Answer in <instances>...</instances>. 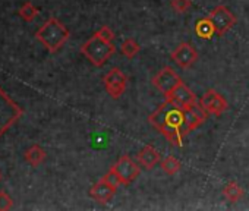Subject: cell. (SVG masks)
Listing matches in <instances>:
<instances>
[{
    "label": "cell",
    "instance_id": "cell-1",
    "mask_svg": "<svg viewBox=\"0 0 249 211\" xmlns=\"http://www.w3.org/2000/svg\"><path fill=\"white\" fill-rule=\"evenodd\" d=\"M69 30L56 18H50L46 24L36 33V38L50 52L56 53L69 40Z\"/></svg>",
    "mask_w": 249,
    "mask_h": 211
},
{
    "label": "cell",
    "instance_id": "cell-2",
    "mask_svg": "<svg viewBox=\"0 0 249 211\" xmlns=\"http://www.w3.org/2000/svg\"><path fill=\"white\" fill-rule=\"evenodd\" d=\"M116 52V47L111 41L103 40L100 35L94 34L88 41L81 47V53L97 68H101Z\"/></svg>",
    "mask_w": 249,
    "mask_h": 211
},
{
    "label": "cell",
    "instance_id": "cell-3",
    "mask_svg": "<svg viewBox=\"0 0 249 211\" xmlns=\"http://www.w3.org/2000/svg\"><path fill=\"white\" fill-rule=\"evenodd\" d=\"M24 110L0 87V137H2L21 116Z\"/></svg>",
    "mask_w": 249,
    "mask_h": 211
},
{
    "label": "cell",
    "instance_id": "cell-4",
    "mask_svg": "<svg viewBox=\"0 0 249 211\" xmlns=\"http://www.w3.org/2000/svg\"><path fill=\"white\" fill-rule=\"evenodd\" d=\"M104 82V88L106 91L111 95V98L117 100L119 97L123 95V92L128 88V76L123 70H120L119 68H111L103 78Z\"/></svg>",
    "mask_w": 249,
    "mask_h": 211
},
{
    "label": "cell",
    "instance_id": "cell-5",
    "mask_svg": "<svg viewBox=\"0 0 249 211\" xmlns=\"http://www.w3.org/2000/svg\"><path fill=\"white\" fill-rule=\"evenodd\" d=\"M110 169L119 176L122 185H131L141 173V166L137 164L129 156H122Z\"/></svg>",
    "mask_w": 249,
    "mask_h": 211
},
{
    "label": "cell",
    "instance_id": "cell-6",
    "mask_svg": "<svg viewBox=\"0 0 249 211\" xmlns=\"http://www.w3.org/2000/svg\"><path fill=\"white\" fill-rule=\"evenodd\" d=\"M210 19L213 21L215 27V34L218 37H223L227 31H230L236 25V17L224 6L218 5L210 12Z\"/></svg>",
    "mask_w": 249,
    "mask_h": 211
},
{
    "label": "cell",
    "instance_id": "cell-7",
    "mask_svg": "<svg viewBox=\"0 0 249 211\" xmlns=\"http://www.w3.org/2000/svg\"><path fill=\"white\" fill-rule=\"evenodd\" d=\"M183 81L180 79V76L175 72V69H172L170 66L163 68L154 78H153V85L161 92L164 94V97H167L178 85H180Z\"/></svg>",
    "mask_w": 249,
    "mask_h": 211
},
{
    "label": "cell",
    "instance_id": "cell-8",
    "mask_svg": "<svg viewBox=\"0 0 249 211\" xmlns=\"http://www.w3.org/2000/svg\"><path fill=\"white\" fill-rule=\"evenodd\" d=\"M172 106H175V107H179V109H186L189 107V106L198 103L196 100V95L192 89H189V87L186 84H180L178 85L167 97H164Z\"/></svg>",
    "mask_w": 249,
    "mask_h": 211
},
{
    "label": "cell",
    "instance_id": "cell-9",
    "mask_svg": "<svg viewBox=\"0 0 249 211\" xmlns=\"http://www.w3.org/2000/svg\"><path fill=\"white\" fill-rule=\"evenodd\" d=\"M198 56L199 54H198L196 49L189 43H180L170 54L172 60L183 69L191 68L198 60Z\"/></svg>",
    "mask_w": 249,
    "mask_h": 211
},
{
    "label": "cell",
    "instance_id": "cell-10",
    "mask_svg": "<svg viewBox=\"0 0 249 211\" xmlns=\"http://www.w3.org/2000/svg\"><path fill=\"white\" fill-rule=\"evenodd\" d=\"M183 112H185V126L189 132L199 128L208 118V112L199 103L189 106V107L183 109Z\"/></svg>",
    "mask_w": 249,
    "mask_h": 211
},
{
    "label": "cell",
    "instance_id": "cell-11",
    "mask_svg": "<svg viewBox=\"0 0 249 211\" xmlns=\"http://www.w3.org/2000/svg\"><path fill=\"white\" fill-rule=\"evenodd\" d=\"M117 188L113 186L111 183H108L104 177H101L91 189H89V196L92 199H95L100 204H107L111 201V198L114 196Z\"/></svg>",
    "mask_w": 249,
    "mask_h": 211
},
{
    "label": "cell",
    "instance_id": "cell-12",
    "mask_svg": "<svg viewBox=\"0 0 249 211\" xmlns=\"http://www.w3.org/2000/svg\"><path fill=\"white\" fill-rule=\"evenodd\" d=\"M137 161L138 164L145 169V170H151L154 166H157L161 161V154L157 148H154L153 145H145L137 156Z\"/></svg>",
    "mask_w": 249,
    "mask_h": 211
},
{
    "label": "cell",
    "instance_id": "cell-13",
    "mask_svg": "<svg viewBox=\"0 0 249 211\" xmlns=\"http://www.w3.org/2000/svg\"><path fill=\"white\" fill-rule=\"evenodd\" d=\"M170 107H172V104L166 100L154 113H151V115L148 116V122H150L159 132H161L163 128L166 126V123H167V113H169Z\"/></svg>",
    "mask_w": 249,
    "mask_h": 211
},
{
    "label": "cell",
    "instance_id": "cell-14",
    "mask_svg": "<svg viewBox=\"0 0 249 211\" xmlns=\"http://www.w3.org/2000/svg\"><path fill=\"white\" fill-rule=\"evenodd\" d=\"M188 132H189V131H188L186 128H173V126L166 125L160 134H161L172 145H175V147H182V145H183V138H185V135H186Z\"/></svg>",
    "mask_w": 249,
    "mask_h": 211
},
{
    "label": "cell",
    "instance_id": "cell-15",
    "mask_svg": "<svg viewBox=\"0 0 249 211\" xmlns=\"http://www.w3.org/2000/svg\"><path fill=\"white\" fill-rule=\"evenodd\" d=\"M195 34L202 40L213 38V35L215 34V27H214L213 21L210 19V17H205L195 24Z\"/></svg>",
    "mask_w": 249,
    "mask_h": 211
},
{
    "label": "cell",
    "instance_id": "cell-16",
    "mask_svg": "<svg viewBox=\"0 0 249 211\" xmlns=\"http://www.w3.org/2000/svg\"><path fill=\"white\" fill-rule=\"evenodd\" d=\"M243 195H245L243 188H242L239 183L233 182V180L227 182L226 186L223 188V196H224L229 202H237V201H240V199L243 198Z\"/></svg>",
    "mask_w": 249,
    "mask_h": 211
},
{
    "label": "cell",
    "instance_id": "cell-17",
    "mask_svg": "<svg viewBox=\"0 0 249 211\" xmlns=\"http://www.w3.org/2000/svg\"><path fill=\"white\" fill-rule=\"evenodd\" d=\"M25 160H27V163H30L31 166L37 167V166H40V164L46 160V151H44L40 145L34 144L33 147H30V148L25 151Z\"/></svg>",
    "mask_w": 249,
    "mask_h": 211
},
{
    "label": "cell",
    "instance_id": "cell-18",
    "mask_svg": "<svg viewBox=\"0 0 249 211\" xmlns=\"http://www.w3.org/2000/svg\"><path fill=\"white\" fill-rule=\"evenodd\" d=\"M227 109H229V103L226 101V98L221 94L217 92V95L213 100V103L207 107V112L210 115H214V116H221Z\"/></svg>",
    "mask_w": 249,
    "mask_h": 211
},
{
    "label": "cell",
    "instance_id": "cell-19",
    "mask_svg": "<svg viewBox=\"0 0 249 211\" xmlns=\"http://www.w3.org/2000/svg\"><path fill=\"white\" fill-rule=\"evenodd\" d=\"M160 166H161V170L166 175H169V176H175L180 170V167H182L180 161L178 158H175L173 156H167V157L161 158Z\"/></svg>",
    "mask_w": 249,
    "mask_h": 211
},
{
    "label": "cell",
    "instance_id": "cell-20",
    "mask_svg": "<svg viewBox=\"0 0 249 211\" xmlns=\"http://www.w3.org/2000/svg\"><path fill=\"white\" fill-rule=\"evenodd\" d=\"M141 47L140 44L134 40V38H126V40H123L122 46H120V52L124 57H128V59H134L138 53H140Z\"/></svg>",
    "mask_w": 249,
    "mask_h": 211
},
{
    "label": "cell",
    "instance_id": "cell-21",
    "mask_svg": "<svg viewBox=\"0 0 249 211\" xmlns=\"http://www.w3.org/2000/svg\"><path fill=\"white\" fill-rule=\"evenodd\" d=\"M19 15H21L27 22H31V21H34V19L38 17V9H37L33 3L25 2V3L19 8Z\"/></svg>",
    "mask_w": 249,
    "mask_h": 211
},
{
    "label": "cell",
    "instance_id": "cell-22",
    "mask_svg": "<svg viewBox=\"0 0 249 211\" xmlns=\"http://www.w3.org/2000/svg\"><path fill=\"white\" fill-rule=\"evenodd\" d=\"M191 0H172V8L176 14H185L191 9Z\"/></svg>",
    "mask_w": 249,
    "mask_h": 211
},
{
    "label": "cell",
    "instance_id": "cell-23",
    "mask_svg": "<svg viewBox=\"0 0 249 211\" xmlns=\"http://www.w3.org/2000/svg\"><path fill=\"white\" fill-rule=\"evenodd\" d=\"M12 207H14L12 198L5 191H0V211H8Z\"/></svg>",
    "mask_w": 249,
    "mask_h": 211
},
{
    "label": "cell",
    "instance_id": "cell-24",
    "mask_svg": "<svg viewBox=\"0 0 249 211\" xmlns=\"http://www.w3.org/2000/svg\"><path fill=\"white\" fill-rule=\"evenodd\" d=\"M95 34L100 35V37H101L103 40H106V41H113V40H114V33H113L111 28H108L107 25L101 27Z\"/></svg>",
    "mask_w": 249,
    "mask_h": 211
},
{
    "label": "cell",
    "instance_id": "cell-25",
    "mask_svg": "<svg viewBox=\"0 0 249 211\" xmlns=\"http://www.w3.org/2000/svg\"><path fill=\"white\" fill-rule=\"evenodd\" d=\"M103 177H104V179H106L108 183H111L113 186H116V188H119V185H122V182H120L119 176H117V175H116V173H114L111 169H110V170H108V172H107V173H106Z\"/></svg>",
    "mask_w": 249,
    "mask_h": 211
},
{
    "label": "cell",
    "instance_id": "cell-26",
    "mask_svg": "<svg viewBox=\"0 0 249 211\" xmlns=\"http://www.w3.org/2000/svg\"><path fill=\"white\" fill-rule=\"evenodd\" d=\"M2 177H3V176H2V172H0V180H2Z\"/></svg>",
    "mask_w": 249,
    "mask_h": 211
}]
</instances>
